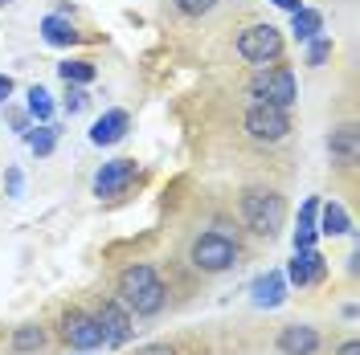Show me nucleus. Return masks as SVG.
Listing matches in <instances>:
<instances>
[{"mask_svg": "<svg viewBox=\"0 0 360 355\" xmlns=\"http://www.w3.org/2000/svg\"><path fill=\"white\" fill-rule=\"evenodd\" d=\"M58 327H62L58 335H62V343H66V347H78V351H94V347H103V331H98L94 314L78 311V307L62 311Z\"/></svg>", "mask_w": 360, "mask_h": 355, "instance_id": "7", "label": "nucleus"}, {"mask_svg": "<svg viewBox=\"0 0 360 355\" xmlns=\"http://www.w3.org/2000/svg\"><path fill=\"white\" fill-rule=\"evenodd\" d=\"M135 355H176V347H168V343H152V347H139Z\"/></svg>", "mask_w": 360, "mask_h": 355, "instance_id": "26", "label": "nucleus"}, {"mask_svg": "<svg viewBox=\"0 0 360 355\" xmlns=\"http://www.w3.org/2000/svg\"><path fill=\"white\" fill-rule=\"evenodd\" d=\"M58 74H62V82H66V86H90V82H94V62L74 58V62H62Z\"/></svg>", "mask_w": 360, "mask_h": 355, "instance_id": "20", "label": "nucleus"}, {"mask_svg": "<svg viewBox=\"0 0 360 355\" xmlns=\"http://www.w3.org/2000/svg\"><path fill=\"white\" fill-rule=\"evenodd\" d=\"M131 184H135V159H111V163H103L94 172V196L115 200L123 196Z\"/></svg>", "mask_w": 360, "mask_h": 355, "instance_id": "9", "label": "nucleus"}, {"mask_svg": "<svg viewBox=\"0 0 360 355\" xmlns=\"http://www.w3.org/2000/svg\"><path fill=\"white\" fill-rule=\"evenodd\" d=\"M94 323H98V331H103V343H111V347H123V343L131 339V314H127V307H123L119 298L98 302Z\"/></svg>", "mask_w": 360, "mask_h": 355, "instance_id": "8", "label": "nucleus"}, {"mask_svg": "<svg viewBox=\"0 0 360 355\" xmlns=\"http://www.w3.org/2000/svg\"><path fill=\"white\" fill-rule=\"evenodd\" d=\"M8 94H13V78H8V74H0V102H4Z\"/></svg>", "mask_w": 360, "mask_h": 355, "instance_id": "28", "label": "nucleus"}, {"mask_svg": "<svg viewBox=\"0 0 360 355\" xmlns=\"http://www.w3.org/2000/svg\"><path fill=\"white\" fill-rule=\"evenodd\" d=\"M172 4H176L180 17H209L221 0H172Z\"/></svg>", "mask_w": 360, "mask_h": 355, "instance_id": "23", "label": "nucleus"}, {"mask_svg": "<svg viewBox=\"0 0 360 355\" xmlns=\"http://www.w3.org/2000/svg\"><path fill=\"white\" fill-rule=\"evenodd\" d=\"M250 294H254V307L274 311V307H283V302H287V278H283L278 269H266L262 278H254Z\"/></svg>", "mask_w": 360, "mask_h": 355, "instance_id": "14", "label": "nucleus"}, {"mask_svg": "<svg viewBox=\"0 0 360 355\" xmlns=\"http://www.w3.org/2000/svg\"><path fill=\"white\" fill-rule=\"evenodd\" d=\"M4 4H13V0H0V8H4Z\"/></svg>", "mask_w": 360, "mask_h": 355, "instance_id": "31", "label": "nucleus"}, {"mask_svg": "<svg viewBox=\"0 0 360 355\" xmlns=\"http://www.w3.org/2000/svg\"><path fill=\"white\" fill-rule=\"evenodd\" d=\"M115 294H119V302L135 311L139 319H152L168 307V286L160 282V274L148 262H135V266L119 269V278H115Z\"/></svg>", "mask_w": 360, "mask_h": 355, "instance_id": "1", "label": "nucleus"}, {"mask_svg": "<svg viewBox=\"0 0 360 355\" xmlns=\"http://www.w3.org/2000/svg\"><path fill=\"white\" fill-rule=\"evenodd\" d=\"M315 213H319V200H307L303 204V213H299V229H295V249H315V237H319V229H315Z\"/></svg>", "mask_w": 360, "mask_h": 355, "instance_id": "17", "label": "nucleus"}, {"mask_svg": "<svg viewBox=\"0 0 360 355\" xmlns=\"http://www.w3.org/2000/svg\"><path fill=\"white\" fill-rule=\"evenodd\" d=\"M238 257H242L238 241L229 233H221V229H209V233H201L197 241L188 245V262L201 274H225V269L238 266Z\"/></svg>", "mask_w": 360, "mask_h": 355, "instance_id": "3", "label": "nucleus"}, {"mask_svg": "<svg viewBox=\"0 0 360 355\" xmlns=\"http://www.w3.org/2000/svg\"><path fill=\"white\" fill-rule=\"evenodd\" d=\"M41 37L49 45H58V49H66V45L78 41V29H74L66 17H58V13H53V17H45V21H41Z\"/></svg>", "mask_w": 360, "mask_h": 355, "instance_id": "16", "label": "nucleus"}, {"mask_svg": "<svg viewBox=\"0 0 360 355\" xmlns=\"http://www.w3.org/2000/svg\"><path fill=\"white\" fill-rule=\"evenodd\" d=\"M45 343H49V339H45V331L37 327V323H25V327H17V331H13V351H17V355L41 351Z\"/></svg>", "mask_w": 360, "mask_h": 355, "instance_id": "19", "label": "nucleus"}, {"mask_svg": "<svg viewBox=\"0 0 360 355\" xmlns=\"http://www.w3.org/2000/svg\"><path fill=\"white\" fill-rule=\"evenodd\" d=\"M8 192H13V196H21V172H17V168L8 172Z\"/></svg>", "mask_w": 360, "mask_h": 355, "instance_id": "27", "label": "nucleus"}, {"mask_svg": "<svg viewBox=\"0 0 360 355\" xmlns=\"http://www.w3.org/2000/svg\"><path fill=\"white\" fill-rule=\"evenodd\" d=\"M66 114H78V111H86V90L82 86H66Z\"/></svg>", "mask_w": 360, "mask_h": 355, "instance_id": "25", "label": "nucleus"}, {"mask_svg": "<svg viewBox=\"0 0 360 355\" xmlns=\"http://www.w3.org/2000/svg\"><path fill=\"white\" fill-rule=\"evenodd\" d=\"M291 33L295 41H311V37L323 33V17L315 8H299V13H291Z\"/></svg>", "mask_w": 360, "mask_h": 355, "instance_id": "18", "label": "nucleus"}, {"mask_svg": "<svg viewBox=\"0 0 360 355\" xmlns=\"http://www.w3.org/2000/svg\"><path fill=\"white\" fill-rule=\"evenodd\" d=\"M242 127L254 143H283L291 135V114L283 107H270V102H250Z\"/></svg>", "mask_w": 360, "mask_h": 355, "instance_id": "5", "label": "nucleus"}, {"mask_svg": "<svg viewBox=\"0 0 360 355\" xmlns=\"http://www.w3.org/2000/svg\"><path fill=\"white\" fill-rule=\"evenodd\" d=\"M274 347L283 355H315L319 351V331L307 327V323H287L274 339Z\"/></svg>", "mask_w": 360, "mask_h": 355, "instance_id": "11", "label": "nucleus"}, {"mask_svg": "<svg viewBox=\"0 0 360 355\" xmlns=\"http://www.w3.org/2000/svg\"><path fill=\"white\" fill-rule=\"evenodd\" d=\"M336 355H360V343H356V339H348V343H344Z\"/></svg>", "mask_w": 360, "mask_h": 355, "instance_id": "29", "label": "nucleus"}, {"mask_svg": "<svg viewBox=\"0 0 360 355\" xmlns=\"http://www.w3.org/2000/svg\"><path fill=\"white\" fill-rule=\"evenodd\" d=\"M283 33L274 29V25H250L238 33V53L254 62V66H270V62H278L283 58Z\"/></svg>", "mask_w": 360, "mask_h": 355, "instance_id": "6", "label": "nucleus"}, {"mask_svg": "<svg viewBox=\"0 0 360 355\" xmlns=\"http://www.w3.org/2000/svg\"><path fill=\"white\" fill-rule=\"evenodd\" d=\"M250 98L291 111L295 102H299V82H295V74L287 66L270 62V66H258V74L250 78Z\"/></svg>", "mask_w": 360, "mask_h": 355, "instance_id": "4", "label": "nucleus"}, {"mask_svg": "<svg viewBox=\"0 0 360 355\" xmlns=\"http://www.w3.org/2000/svg\"><path fill=\"white\" fill-rule=\"evenodd\" d=\"M315 217H319V233H328V237H344V233H352V217L340 208L336 200H332V204H323Z\"/></svg>", "mask_w": 360, "mask_h": 355, "instance_id": "15", "label": "nucleus"}, {"mask_svg": "<svg viewBox=\"0 0 360 355\" xmlns=\"http://www.w3.org/2000/svg\"><path fill=\"white\" fill-rule=\"evenodd\" d=\"M29 114H33L37 123H49V114H53V98H49V90L45 86H29Z\"/></svg>", "mask_w": 360, "mask_h": 355, "instance_id": "21", "label": "nucleus"}, {"mask_svg": "<svg viewBox=\"0 0 360 355\" xmlns=\"http://www.w3.org/2000/svg\"><path fill=\"white\" fill-rule=\"evenodd\" d=\"M287 278H291L295 286H319L328 278V262L315 249H295L291 266H287Z\"/></svg>", "mask_w": 360, "mask_h": 355, "instance_id": "10", "label": "nucleus"}, {"mask_svg": "<svg viewBox=\"0 0 360 355\" xmlns=\"http://www.w3.org/2000/svg\"><path fill=\"white\" fill-rule=\"evenodd\" d=\"M274 4H278V8H287V13H299V8H303L299 0H274Z\"/></svg>", "mask_w": 360, "mask_h": 355, "instance_id": "30", "label": "nucleus"}, {"mask_svg": "<svg viewBox=\"0 0 360 355\" xmlns=\"http://www.w3.org/2000/svg\"><path fill=\"white\" fill-rule=\"evenodd\" d=\"M332 58V37H311V49H307V66H323Z\"/></svg>", "mask_w": 360, "mask_h": 355, "instance_id": "24", "label": "nucleus"}, {"mask_svg": "<svg viewBox=\"0 0 360 355\" xmlns=\"http://www.w3.org/2000/svg\"><path fill=\"white\" fill-rule=\"evenodd\" d=\"M29 147H33V156H53V147H58V131H53L49 123L33 127V135H29Z\"/></svg>", "mask_w": 360, "mask_h": 355, "instance_id": "22", "label": "nucleus"}, {"mask_svg": "<svg viewBox=\"0 0 360 355\" xmlns=\"http://www.w3.org/2000/svg\"><path fill=\"white\" fill-rule=\"evenodd\" d=\"M238 213H242V225H246L254 237H278V229L287 225V200L278 196L274 188H262V184H254V188H242V196H238Z\"/></svg>", "mask_w": 360, "mask_h": 355, "instance_id": "2", "label": "nucleus"}, {"mask_svg": "<svg viewBox=\"0 0 360 355\" xmlns=\"http://www.w3.org/2000/svg\"><path fill=\"white\" fill-rule=\"evenodd\" d=\"M127 131H131V114L127 111H107L103 119H94L90 143H94V147H111V143H119Z\"/></svg>", "mask_w": 360, "mask_h": 355, "instance_id": "13", "label": "nucleus"}, {"mask_svg": "<svg viewBox=\"0 0 360 355\" xmlns=\"http://www.w3.org/2000/svg\"><path fill=\"white\" fill-rule=\"evenodd\" d=\"M328 152H332V159H336L340 168H352L360 156V131L356 123H340L336 131L328 135Z\"/></svg>", "mask_w": 360, "mask_h": 355, "instance_id": "12", "label": "nucleus"}]
</instances>
